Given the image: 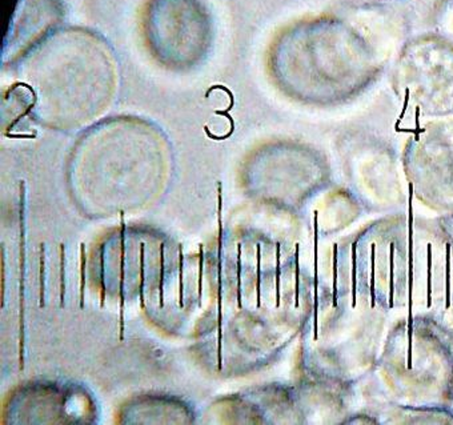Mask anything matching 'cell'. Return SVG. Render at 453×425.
I'll return each mask as SVG.
<instances>
[{"mask_svg":"<svg viewBox=\"0 0 453 425\" xmlns=\"http://www.w3.org/2000/svg\"><path fill=\"white\" fill-rule=\"evenodd\" d=\"M383 42L360 18H318L289 28L273 50L276 75L283 81L357 78L380 62Z\"/></svg>","mask_w":453,"mask_h":425,"instance_id":"obj_1","label":"cell"},{"mask_svg":"<svg viewBox=\"0 0 453 425\" xmlns=\"http://www.w3.org/2000/svg\"><path fill=\"white\" fill-rule=\"evenodd\" d=\"M144 31L151 51L176 67L199 62L212 39L211 17L200 0H150Z\"/></svg>","mask_w":453,"mask_h":425,"instance_id":"obj_2","label":"cell"},{"mask_svg":"<svg viewBox=\"0 0 453 425\" xmlns=\"http://www.w3.org/2000/svg\"><path fill=\"white\" fill-rule=\"evenodd\" d=\"M125 227L122 212V231H120V244H122V261H120V340L125 339Z\"/></svg>","mask_w":453,"mask_h":425,"instance_id":"obj_3","label":"cell"},{"mask_svg":"<svg viewBox=\"0 0 453 425\" xmlns=\"http://www.w3.org/2000/svg\"><path fill=\"white\" fill-rule=\"evenodd\" d=\"M65 247L60 244V307H65Z\"/></svg>","mask_w":453,"mask_h":425,"instance_id":"obj_4","label":"cell"},{"mask_svg":"<svg viewBox=\"0 0 453 425\" xmlns=\"http://www.w3.org/2000/svg\"><path fill=\"white\" fill-rule=\"evenodd\" d=\"M86 244H81V308H84V290H86Z\"/></svg>","mask_w":453,"mask_h":425,"instance_id":"obj_5","label":"cell"},{"mask_svg":"<svg viewBox=\"0 0 453 425\" xmlns=\"http://www.w3.org/2000/svg\"><path fill=\"white\" fill-rule=\"evenodd\" d=\"M42 255H41V308L44 307V291H46V258H44V244L41 245Z\"/></svg>","mask_w":453,"mask_h":425,"instance_id":"obj_6","label":"cell"},{"mask_svg":"<svg viewBox=\"0 0 453 425\" xmlns=\"http://www.w3.org/2000/svg\"><path fill=\"white\" fill-rule=\"evenodd\" d=\"M163 282H165V244L160 245V307L165 305V295H163Z\"/></svg>","mask_w":453,"mask_h":425,"instance_id":"obj_7","label":"cell"},{"mask_svg":"<svg viewBox=\"0 0 453 425\" xmlns=\"http://www.w3.org/2000/svg\"><path fill=\"white\" fill-rule=\"evenodd\" d=\"M442 26H444V30L453 36V4L448 7L444 17H442Z\"/></svg>","mask_w":453,"mask_h":425,"instance_id":"obj_8","label":"cell"},{"mask_svg":"<svg viewBox=\"0 0 453 425\" xmlns=\"http://www.w3.org/2000/svg\"><path fill=\"white\" fill-rule=\"evenodd\" d=\"M199 282H197V295H199V305H202L203 295V261H204V255H203V245H200L199 253Z\"/></svg>","mask_w":453,"mask_h":425,"instance_id":"obj_9","label":"cell"},{"mask_svg":"<svg viewBox=\"0 0 453 425\" xmlns=\"http://www.w3.org/2000/svg\"><path fill=\"white\" fill-rule=\"evenodd\" d=\"M238 305L239 308L243 307L242 305V245L238 244Z\"/></svg>","mask_w":453,"mask_h":425,"instance_id":"obj_10","label":"cell"},{"mask_svg":"<svg viewBox=\"0 0 453 425\" xmlns=\"http://www.w3.org/2000/svg\"><path fill=\"white\" fill-rule=\"evenodd\" d=\"M179 250H180V255H179V258H180V266H179V271H180V286H179V305H180V308L184 307L183 303V247H179Z\"/></svg>","mask_w":453,"mask_h":425,"instance_id":"obj_11","label":"cell"},{"mask_svg":"<svg viewBox=\"0 0 453 425\" xmlns=\"http://www.w3.org/2000/svg\"><path fill=\"white\" fill-rule=\"evenodd\" d=\"M141 305L144 308V243L141 244Z\"/></svg>","mask_w":453,"mask_h":425,"instance_id":"obj_12","label":"cell"},{"mask_svg":"<svg viewBox=\"0 0 453 425\" xmlns=\"http://www.w3.org/2000/svg\"><path fill=\"white\" fill-rule=\"evenodd\" d=\"M257 308L260 307V245L257 244Z\"/></svg>","mask_w":453,"mask_h":425,"instance_id":"obj_13","label":"cell"}]
</instances>
